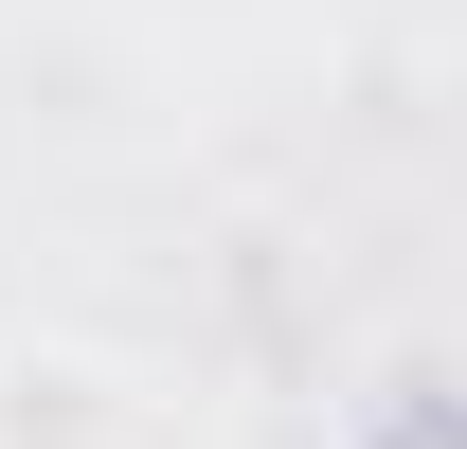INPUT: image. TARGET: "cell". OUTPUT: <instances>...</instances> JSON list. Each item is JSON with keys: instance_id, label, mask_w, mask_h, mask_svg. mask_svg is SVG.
I'll list each match as a JSON object with an SVG mask.
<instances>
[{"instance_id": "6da1fadb", "label": "cell", "mask_w": 467, "mask_h": 449, "mask_svg": "<svg viewBox=\"0 0 467 449\" xmlns=\"http://www.w3.org/2000/svg\"><path fill=\"white\" fill-rule=\"evenodd\" d=\"M0 449H126V378L72 360V341H18L0 360Z\"/></svg>"}]
</instances>
